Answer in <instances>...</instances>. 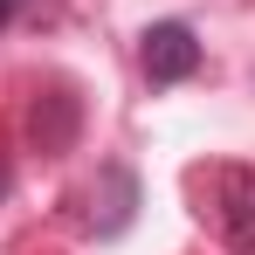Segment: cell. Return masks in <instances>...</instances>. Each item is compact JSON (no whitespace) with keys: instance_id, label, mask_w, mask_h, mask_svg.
<instances>
[{"instance_id":"1","label":"cell","mask_w":255,"mask_h":255,"mask_svg":"<svg viewBox=\"0 0 255 255\" xmlns=\"http://www.w3.org/2000/svg\"><path fill=\"white\" fill-rule=\"evenodd\" d=\"M207 186H214V228H221V242L235 255H255V166H214L207 172Z\"/></svg>"},{"instance_id":"2","label":"cell","mask_w":255,"mask_h":255,"mask_svg":"<svg viewBox=\"0 0 255 255\" xmlns=\"http://www.w3.org/2000/svg\"><path fill=\"white\" fill-rule=\"evenodd\" d=\"M138 69H145L152 90L186 83V76L200 69V42H193V28H186V21H152V28L138 35Z\"/></svg>"},{"instance_id":"3","label":"cell","mask_w":255,"mask_h":255,"mask_svg":"<svg viewBox=\"0 0 255 255\" xmlns=\"http://www.w3.org/2000/svg\"><path fill=\"white\" fill-rule=\"evenodd\" d=\"M131 214H138V179H131V166H97L83 228H90V235H125Z\"/></svg>"},{"instance_id":"4","label":"cell","mask_w":255,"mask_h":255,"mask_svg":"<svg viewBox=\"0 0 255 255\" xmlns=\"http://www.w3.org/2000/svg\"><path fill=\"white\" fill-rule=\"evenodd\" d=\"M76 97L69 90H48V97H35V111H28V138H35V152H69L76 145Z\"/></svg>"},{"instance_id":"5","label":"cell","mask_w":255,"mask_h":255,"mask_svg":"<svg viewBox=\"0 0 255 255\" xmlns=\"http://www.w3.org/2000/svg\"><path fill=\"white\" fill-rule=\"evenodd\" d=\"M7 14H14V0H0V21H7Z\"/></svg>"},{"instance_id":"6","label":"cell","mask_w":255,"mask_h":255,"mask_svg":"<svg viewBox=\"0 0 255 255\" xmlns=\"http://www.w3.org/2000/svg\"><path fill=\"white\" fill-rule=\"evenodd\" d=\"M0 200H7V166H0Z\"/></svg>"}]
</instances>
